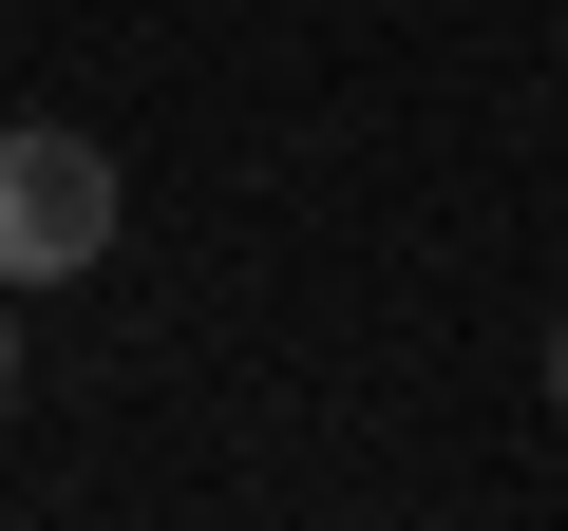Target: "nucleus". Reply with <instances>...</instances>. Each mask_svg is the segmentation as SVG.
<instances>
[{
    "label": "nucleus",
    "mask_w": 568,
    "mask_h": 531,
    "mask_svg": "<svg viewBox=\"0 0 568 531\" xmlns=\"http://www.w3.org/2000/svg\"><path fill=\"white\" fill-rule=\"evenodd\" d=\"M114 152L58 133V114H0V285H77V266H114Z\"/></svg>",
    "instance_id": "obj_1"
},
{
    "label": "nucleus",
    "mask_w": 568,
    "mask_h": 531,
    "mask_svg": "<svg viewBox=\"0 0 568 531\" xmlns=\"http://www.w3.org/2000/svg\"><path fill=\"white\" fill-rule=\"evenodd\" d=\"M549 418H568V304H549Z\"/></svg>",
    "instance_id": "obj_2"
},
{
    "label": "nucleus",
    "mask_w": 568,
    "mask_h": 531,
    "mask_svg": "<svg viewBox=\"0 0 568 531\" xmlns=\"http://www.w3.org/2000/svg\"><path fill=\"white\" fill-rule=\"evenodd\" d=\"M0 399H20V323H0Z\"/></svg>",
    "instance_id": "obj_3"
}]
</instances>
